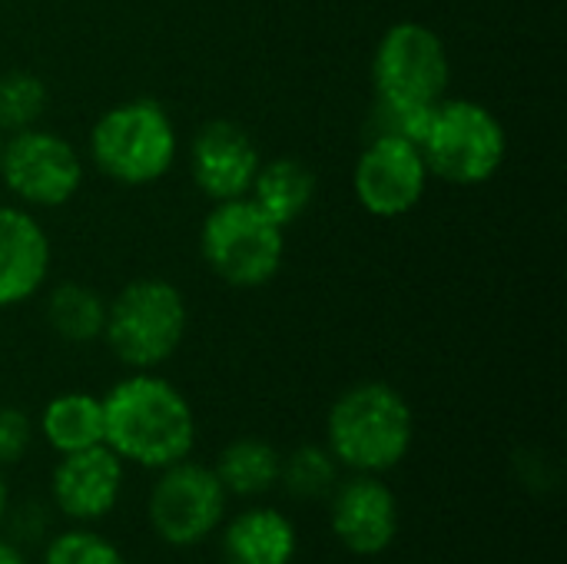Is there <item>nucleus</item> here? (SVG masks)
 Here are the masks:
<instances>
[{
  "instance_id": "5701e85b",
  "label": "nucleus",
  "mask_w": 567,
  "mask_h": 564,
  "mask_svg": "<svg viewBox=\"0 0 567 564\" xmlns=\"http://www.w3.org/2000/svg\"><path fill=\"white\" fill-rule=\"evenodd\" d=\"M37 425L20 406H0V469H10L27 459Z\"/></svg>"
},
{
  "instance_id": "f3484780",
  "label": "nucleus",
  "mask_w": 567,
  "mask_h": 564,
  "mask_svg": "<svg viewBox=\"0 0 567 564\" xmlns=\"http://www.w3.org/2000/svg\"><path fill=\"white\" fill-rule=\"evenodd\" d=\"M249 199L282 229L292 226L316 199V173L299 156L262 160L249 189Z\"/></svg>"
},
{
  "instance_id": "393cba45",
  "label": "nucleus",
  "mask_w": 567,
  "mask_h": 564,
  "mask_svg": "<svg viewBox=\"0 0 567 564\" xmlns=\"http://www.w3.org/2000/svg\"><path fill=\"white\" fill-rule=\"evenodd\" d=\"M0 564H30L27 548H20L17 542H10V539L0 535Z\"/></svg>"
},
{
  "instance_id": "f03ea898",
  "label": "nucleus",
  "mask_w": 567,
  "mask_h": 564,
  "mask_svg": "<svg viewBox=\"0 0 567 564\" xmlns=\"http://www.w3.org/2000/svg\"><path fill=\"white\" fill-rule=\"evenodd\" d=\"M415 442V412L389 382H359L346 389L326 416V449L346 472L389 475Z\"/></svg>"
},
{
  "instance_id": "9d476101",
  "label": "nucleus",
  "mask_w": 567,
  "mask_h": 564,
  "mask_svg": "<svg viewBox=\"0 0 567 564\" xmlns=\"http://www.w3.org/2000/svg\"><path fill=\"white\" fill-rule=\"evenodd\" d=\"M429 180L432 173L425 166L419 143L405 136H392V133L369 136L352 170L359 206L382 219L409 216L422 203Z\"/></svg>"
},
{
  "instance_id": "2eb2a0df",
  "label": "nucleus",
  "mask_w": 567,
  "mask_h": 564,
  "mask_svg": "<svg viewBox=\"0 0 567 564\" xmlns=\"http://www.w3.org/2000/svg\"><path fill=\"white\" fill-rule=\"evenodd\" d=\"M219 552L226 564H296L299 529L276 505H249L219 525Z\"/></svg>"
},
{
  "instance_id": "b1692460",
  "label": "nucleus",
  "mask_w": 567,
  "mask_h": 564,
  "mask_svg": "<svg viewBox=\"0 0 567 564\" xmlns=\"http://www.w3.org/2000/svg\"><path fill=\"white\" fill-rule=\"evenodd\" d=\"M7 529H10V542H17L20 548H30V545H37V542H43V535H47V525H50V512L43 509V505H20V509H13L10 505V512H7V522H3Z\"/></svg>"
},
{
  "instance_id": "bb28decb",
  "label": "nucleus",
  "mask_w": 567,
  "mask_h": 564,
  "mask_svg": "<svg viewBox=\"0 0 567 564\" xmlns=\"http://www.w3.org/2000/svg\"><path fill=\"white\" fill-rule=\"evenodd\" d=\"M0 150H3V133H0Z\"/></svg>"
},
{
  "instance_id": "dca6fc26",
  "label": "nucleus",
  "mask_w": 567,
  "mask_h": 564,
  "mask_svg": "<svg viewBox=\"0 0 567 564\" xmlns=\"http://www.w3.org/2000/svg\"><path fill=\"white\" fill-rule=\"evenodd\" d=\"M213 472L219 479V485L226 489L229 499H246V502H259L266 499L276 485H279V472H282V452L259 435H239L229 445L219 449Z\"/></svg>"
},
{
  "instance_id": "ddd939ff",
  "label": "nucleus",
  "mask_w": 567,
  "mask_h": 564,
  "mask_svg": "<svg viewBox=\"0 0 567 564\" xmlns=\"http://www.w3.org/2000/svg\"><path fill=\"white\" fill-rule=\"evenodd\" d=\"M259 163L262 156H259L256 140L249 136L246 126L233 120L203 123L189 146L193 180L213 203L249 196Z\"/></svg>"
},
{
  "instance_id": "6e6552de",
  "label": "nucleus",
  "mask_w": 567,
  "mask_h": 564,
  "mask_svg": "<svg viewBox=\"0 0 567 564\" xmlns=\"http://www.w3.org/2000/svg\"><path fill=\"white\" fill-rule=\"evenodd\" d=\"M229 495L213 465L183 459L156 472L146 495V522L159 545L189 552L209 542L226 522Z\"/></svg>"
},
{
  "instance_id": "9b49d317",
  "label": "nucleus",
  "mask_w": 567,
  "mask_h": 564,
  "mask_svg": "<svg viewBox=\"0 0 567 564\" xmlns=\"http://www.w3.org/2000/svg\"><path fill=\"white\" fill-rule=\"evenodd\" d=\"M326 505L329 532L352 558H379L395 545L402 512L385 475L349 472V479H339Z\"/></svg>"
},
{
  "instance_id": "4468645a",
  "label": "nucleus",
  "mask_w": 567,
  "mask_h": 564,
  "mask_svg": "<svg viewBox=\"0 0 567 564\" xmlns=\"http://www.w3.org/2000/svg\"><path fill=\"white\" fill-rule=\"evenodd\" d=\"M50 273L47 229L20 206L0 203V309L20 306L40 293Z\"/></svg>"
},
{
  "instance_id": "423d86ee",
  "label": "nucleus",
  "mask_w": 567,
  "mask_h": 564,
  "mask_svg": "<svg viewBox=\"0 0 567 564\" xmlns=\"http://www.w3.org/2000/svg\"><path fill=\"white\" fill-rule=\"evenodd\" d=\"M419 150L429 173L442 183L478 186L502 170L508 156V133L485 103L445 96L435 103Z\"/></svg>"
},
{
  "instance_id": "0eeeda50",
  "label": "nucleus",
  "mask_w": 567,
  "mask_h": 564,
  "mask_svg": "<svg viewBox=\"0 0 567 564\" xmlns=\"http://www.w3.org/2000/svg\"><path fill=\"white\" fill-rule=\"evenodd\" d=\"M452 60L445 40L422 20L392 23L372 57L375 103L395 110H429L445 100Z\"/></svg>"
},
{
  "instance_id": "39448f33",
  "label": "nucleus",
  "mask_w": 567,
  "mask_h": 564,
  "mask_svg": "<svg viewBox=\"0 0 567 564\" xmlns=\"http://www.w3.org/2000/svg\"><path fill=\"white\" fill-rule=\"evenodd\" d=\"M199 249L216 279L236 289L272 283L286 259V229L249 196L213 203L199 229Z\"/></svg>"
},
{
  "instance_id": "f257e3e1",
  "label": "nucleus",
  "mask_w": 567,
  "mask_h": 564,
  "mask_svg": "<svg viewBox=\"0 0 567 564\" xmlns=\"http://www.w3.org/2000/svg\"><path fill=\"white\" fill-rule=\"evenodd\" d=\"M196 435L189 399L156 372H130L103 396V445L123 465L159 472L189 459Z\"/></svg>"
},
{
  "instance_id": "f8f14e48",
  "label": "nucleus",
  "mask_w": 567,
  "mask_h": 564,
  "mask_svg": "<svg viewBox=\"0 0 567 564\" xmlns=\"http://www.w3.org/2000/svg\"><path fill=\"white\" fill-rule=\"evenodd\" d=\"M123 485V459L106 445H93L83 452L60 455L50 472V502L53 512L63 515L70 525H96L116 512Z\"/></svg>"
},
{
  "instance_id": "412c9836",
  "label": "nucleus",
  "mask_w": 567,
  "mask_h": 564,
  "mask_svg": "<svg viewBox=\"0 0 567 564\" xmlns=\"http://www.w3.org/2000/svg\"><path fill=\"white\" fill-rule=\"evenodd\" d=\"M40 564H130L113 539L93 525H70L50 535L40 548Z\"/></svg>"
},
{
  "instance_id": "4be33fe9",
  "label": "nucleus",
  "mask_w": 567,
  "mask_h": 564,
  "mask_svg": "<svg viewBox=\"0 0 567 564\" xmlns=\"http://www.w3.org/2000/svg\"><path fill=\"white\" fill-rule=\"evenodd\" d=\"M47 83L30 70L0 73V133L37 126L47 110Z\"/></svg>"
},
{
  "instance_id": "20e7f679",
  "label": "nucleus",
  "mask_w": 567,
  "mask_h": 564,
  "mask_svg": "<svg viewBox=\"0 0 567 564\" xmlns=\"http://www.w3.org/2000/svg\"><path fill=\"white\" fill-rule=\"evenodd\" d=\"M179 136L169 110L153 96H133L110 106L90 130L93 166L123 186L163 180L176 163Z\"/></svg>"
},
{
  "instance_id": "aec40b11",
  "label": "nucleus",
  "mask_w": 567,
  "mask_h": 564,
  "mask_svg": "<svg viewBox=\"0 0 567 564\" xmlns=\"http://www.w3.org/2000/svg\"><path fill=\"white\" fill-rule=\"evenodd\" d=\"M342 469L332 459V452L326 445H299L289 455H282V472H279V489L292 499V502H326L332 495V489L339 485Z\"/></svg>"
},
{
  "instance_id": "6ab92c4d",
  "label": "nucleus",
  "mask_w": 567,
  "mask_h": 564,
  "mask_svg": "<svg viewBox=\"0 0 567 564\" xmlns=\"http://www.w3.org/2000/svg\"><path fill=\"white\" fill-rule=\"evenodd\" d=\"M43 316H47V326L53 329L56 339L73 342V346H86V342H96L103 336L106 302L86 283H60L50 289Z\"/></svg>"
},
{
  "instance_id": "a878e982",
  "label": "nucleus",
  "mask_w": 567,
  "mask_h": 564,
  "mask_svg": "<svg viewBox=\"0 0 567 564\" xmlns=\"http://www.w3.org/2000/svg\"><path fill=\"white\" fill-rule=\"evenodd\" d=\"M7 512H10V482H7V469H0V529L7 522Z\"/></svg>"
},
{
  "instance_id": "1a4fd4ad",
  "label": "nucleus",
  "mask_w": 567,
  "mask_h": 564,
  "mask_svg": "<svg viewBox=\"0 0 567 564\" xmlns=\"http://www.w3.org/2000/svg\"><path fill=\"white\" fill-rule=\"evenodd\" d=\"M0 180L27 206L56 209L83 186V160L70 140L53 130L27 126L3 136Z\"/></svg>"
},
{
  "instance_id": "a211bd4d",
  "label": "nucleus",
  "mask_w": 567,
  "mask_h": 564,
  "mask_svg": "<svg viewBox=\"0 0 567 564\" xmlns=\"http://www.w3.org/2000/svg\"><path fill=\"white\" fill-rule=\"evenodd\" d=\"M37 432L56 455L103 445V399L90 392H60L43 406Z\"/></svg>"
},
{
  "instance_id": "7ed1b4c3",
  "label": "nucleus",
  "mask_w": 567,
  "mask_h": 564,
  "mask_svg": "<svg viewBox=\"0 0 567 564\" xmlns=\"http://www.w3.org/2000/svg\"><path fill=\"white\" fill-rule=\"evenodd\" d=\"M189 326L183 293L156 276L126 283L113 302H106L103 342L130 372H156L169 362Z\"/></svg>"
}]
</instances>
